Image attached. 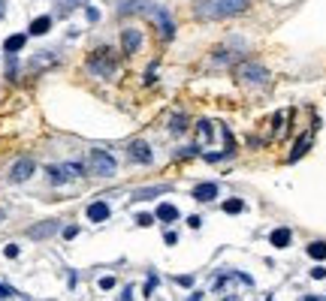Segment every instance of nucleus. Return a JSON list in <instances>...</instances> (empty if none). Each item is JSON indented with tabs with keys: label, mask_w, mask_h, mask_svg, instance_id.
Instances as JSON below:
<instances>
[{
	"label": "nucleus",
	"mask_w": 326,
	"mask_h": 301,
	"mask_svg": "<svg viewBox=\"0 0 326 301\" xmlns=\"http://www.w3.org/2000/svg\"><path fill=\"white\" fill-rule=\"evenodd\" d=\"M217 196V184H199V187H194V199L196 202H211Z\"/></svg>",
	"instance_id": "6e6552de"
},
{
	"label": "nucleus",
	"mask_w": 326,
	"mask_h": 301,
	"mask_svg": "<svg viewBox=\"0 0 326 301\" xmlns=\"http://www.w3.org/2000/svg\"><path fill=\"white\" fill-rule=\"evenodd\" d=\"M136 223H139V226H151V223H154V217H151V214H139V217H136Z\"/></svg>",
	"instance_id": "a211bd4d"
},
{
	"label": "nucleus",
	"mask_w": 326,
	"mask_h": 301,
	"mask_svg": "<svg viewBox=\"0 0 326 301\" xmlns=\"http://www.w3.org/2000/svg\"><path fill=\"white\" fill-rule=\"evenodd\" d=\"M88 69L97 72V75H112V72H115V57H112V51H106V49L94 51L91 60H88Z\"/></svg>",
	"instance_id": "7ed1b4c3"
},
{
	"label": "nucleus",
	"mask_w": 326,
	"mask_h": 301,
	"mask_svg": "<svg viewBox=\"0 0 326 301\" xmlns=\"http://www.w3.org/2000/svg\"><path fill=\"white\" fill-rule=\"evenodd\" d=\"M302 301H317V298H302Z\"/></svg>",
	"instance_id": "a878e982"
},
{
	"label": "nucleus",
	"mask_w": 326,
	"mask_h": 301,
	"mask_svg": "<svg viewBox=\"0 0 326 301\" xmlns=\"http://www.w3.org/2000/svg\"><path fill=\"white\" fill-rule=\"evenodd\" d=\"M49 27H52V18H49V15H43V18H33V21H30V33H33V36H43V33H49Z\"/></svg>",
	"instance_id": "9d476101"
},
{
	"label": "nucleus",
	"mask_w": 326,
	"mask_h": 301,
	"mask_svg": "<svg viewBox=\"0 0 326 301\" xmlns=\"http://www.w3.org/2000/svg\"><path fill=\"white\" fill-rule=\"evenodd\" d=\"M157 220L160 223H175L178 220V208L175 205H160L157 208Z\"/></svg>",
	"instance_id": "f8f14e48"
},
{
	"label": "nucleus",
	"mask_w": 326,
	"mask_h": 301,
	"mask_svg": "<svg viewBox=\"0 0 326 301\" xmlns=\"http://www.w3.org/2000/svg\"><path fill=\"white\" fill-rule=\"evenodd\" d=\"M239 79H245V82H257V85H263V82H266V72H263L260 66H254V63H245V66H239Z\"/></svg>",
	"instance_id": "39448f33"
},
{
	"label": "nucleus",
	"mask_w": 326,
	"mask_h": 301,
	"mask_svg": "<svg viewBox=\"0 0 326 301\" xmlns=\"http://www.w3.org/2000/svg\"><path fill=\"white\" fill-rule=\"evenodd\" d=\"M100 286H103V289H112V286H115V280H112V277H103V280H100Z\"/></svg>",
	"instance_id": "5701e85b"
},
{
	"label": "nucleus",
	"mask_w": 326,
	"mask_h": 301,
	"mask_svg": "<svg viewBox=\"0 0 326 301\" xmlns=\"http://www.w3.org/2000/svg\"><path fill=\"white\" fill-rule=\"evenodd\" d=\"M55 229H58L55 223H46V226H33V229H30V238H46V235H52Z\"/></svg>",
	"instance_id": "4468645a"
},
{
	"label": "nucleus",
	"mask_w": 326,
	"mask_h": 301,
	"mask_svg": "<svg viewBox=\"0 0 326 301\" xmlns=\"http://www.w3.org/2000/svg\"><path fill=\"white\" fill-rule=\"evenodd\" d=\"M130 157L136 160V163H151L154 157H151V148L145 145V142H133L130 145Z\"/></svg>",
	"instance_id": "423d86ee"
},
{
	"label": "nucleus",
	"mask_w": 326,
	"mask_h": 301,
	"mask_svg": "<svg viewBox=\"0 0 326 301\" xmlns=\"http://www.w3.org/2000/svg\"><path fill=\"white\" fill-rule=\"evenodd\" d=\"M33 169H36V163H33L30 157H24V160H18V163L9 169V178H12V181H27V178L33 175Z\"/></svg>",
	"instance_id": "20e7f679"
},
{
	"label": "nucleus",
	"mask_w": 326,
	"mask_h": 301,
	"mask_svg": "<svg viewBox=\"0 0 326 301\" xmlns=\"http://www.w3.org/2000/svg\"><path fill=\"white\" fill-rule=\"evenodd\" d=\"M0 18H3V0H0Z\"/></svg>",
	"instance_id": "393cba45"
},
{
	"label": "nucleus",
	"mask_w": 326,
	"mask_h": 301,
	"mask_svg": "<svg viewBox=\"0 0 326 301\" xmlns=\"http://www.w3.org/2000/svg\"><path fill=\"white\" fill-rule=\"evenodd\" d=\"M3 253H6L9 259H15V256H18V247H15V244H6V247H3Z\"/></svg>",
	"instance_id": "aec40b11"
},
{
	"label": "nucleus",
	"mask_w": 326,
	"mask_h": 301,
	"mask_svg": "<svg viewBox=\"0 0 326 301\" xmlns=\"http://www.w3.org/2000/svg\"><path fill=\"white\" fill-rule=\"evenodd\" d=\"M308 256H311V259H326V244H323V241L308 244Z\"/></svg>",
	"instance_id": "2eb2a0df"
},
{
	"label": "nucleus",
	"mask_w": 326,
	"mask_h": 301,
	"mask_svg": "<svg viewBox=\"0 0 326 301\" xmlns=\"http://www.w3.org/2000/svg\"><path fill=\"white\" fill-rule=\"evenodd\" d=\"M79 235V229H76V226H69V229H64V238H76Z\"/></svg>",
	"instance_id": "412c9836"
},
{
	"label": "nucleus",
	"mask_w": 326,
	"mask_h": 301,
	"mask_svg": "<svg viewBox=\"0 0 326 301\" xmlns=\"http://www.w3.org/2000/svg\"><path fill=\"white\" fill-rule=\"evenodd\" d=\"M290 238H293V235H290V229H275V232L269 235L272 247H287V244H290Z\"/></svg>",
	"instance_id": "ddd939ff"
},
{
	"label": "nucleus",
	"mask_w": 326,
	"mask_h": 301,
	"mask_svg": "<svg viewBox=\"0 0 326 301\" xmlns=\"http://www.w3.org/2000/svg\"><path fill=\"white\" fill-rule=\"evenodd\" d=\"M9 295H15L9 286H3V283H0V298H9Z\"/></svg>",
	"instance_id": "4be33fe9"
},
{
	"label": "nucleus",
	"mask_w": 326,
	"mask_h": 301,
	"mask_svg": "<svg viewBox=\"0 0 326 301\" xmlns=\"http://www.w3.org/2000/svg\"><path fill=\"white\" fill-rule=\"evenodd\" d=\"M242 208H245V205H242L239 199H230V202H224V211H227V214H239Z\"/></svg>",
	"instance_id": "f3484780"
},
{
	"label": "nucleus",
	"mask_w": 326,
	"mask_h": 301,
	"mask_svg": "<svg viewBox=\"0 0 326 301\" xmlns=\"http://www.w3.org/2000/svg\"><path fill=\"white\" fill-rule=\"evenodd\" d=\"M109 214H112V211H109V205L103 199L94 202V205H88V220L91 223H103V220H109Z\"/></svg>",
	"instance_id": "0eeeda50"
},
{
	"label": "nucleus",
	"mask_w": 326,
	"mask_h": 301,
	"mask_svg": "<svg viewBox=\"0 0 326 301\" xmlns=\"http://www.w3.org/2000/svg\"><path fill=\"white\" fill-rule=\"evenodd\" d=\"M311 277H314V280H323V277H326V268H323V265L311 268Z\"/></svg>",
	"instance_id": "6ab92c4d"
},
{
	"label": "nucleus",
	"mask_w": 326,
	"mask_h": 301,
	"mask_svg": "<svg viewBox=\"0 0 326 301\" xmlns=\"http://www.w3.org/2000/svg\"><path fill=\"white\" fill-rule=\"evenodd\" d=\"M139 46H142V36H139V30H124V51H127V54H133Z\"/></svg>",
	"instance_id": "1a4fd4ad"
},
{
	"label": "nucleus",
	"mask_w": 326,
	"mask_h": 301,
	"mask_svg": "<svg viewBox=\"0 0 326 301\" xmlns=\"http://www.w3.org/2000/svg\"><path fill=\"white\" fill-rule=\"evenodd\" d=\"M88 172L91 175H100V178H109L115 175V160L109 150H91L88 154Z\"/></svg>",
	"instance_id": "f257e3e1"
},
{
	"label": "nucleus",
	"mask_w": 326,
	"mask_h": 301,
	"mask_svg": "<svg viewBox=\"0 0 326 301\" xmlns=\"http://www.w3.org/2000/svg\"><path fill=\"white\" fill-rule=\"evenodd\" d=\"M199 223H202L199 217H191V220H188V226H191V229H199Z\"/></svg>",
	"instance_id": "b1692460"
},
{
	"label": "nucleus",
	"mask_w": 326,
	"mask_h": 301,
	"mask_svg": "<svg viewBox=\"0 0 326 301\" xmlns=\"http://www.w3.org/2000/svg\"><path fill=\"white\" fill-rule=\"evenodd\" d=\"M308 145H311V139H299L296 142V148H293V154H290V160H299L305 150H308Z\"/></svg>",
	"instance_id": "dca6fc26"
},
{
	"label": "nucleus",
	"mask_w": 326,
	"mask_h": 301,
	"mask_svg": "<svg viewBox=\"0 0 326 301\" xmlns=\"http://www.w3.org/2000/svg\"><path fill=\"white\" fill-rule=\"evenodd\" d=\"M24 40H27V36H24V33H15V36H9V40L3 43V49H6V54H15V51H21V49H24Z\"/></svg>",
	"instance_id": "9b49d317"
},
{
	"label": "nucleus",
	"mask_w": 326,
	"mask_h": 301,
	"mask_svg": "<svg viewBox=\"0 0 326 301\" xmlns=\"http://www.w3.org/2000/svg\"><path fill=\"white\" fill-rule=\"evenodd\" d=\"M202 6H205V9H199L202 15H208V18H224V15H230V12L245 9L248 0H211V3H202Z\"/></svg>",
	"instance_id": "f03ea898"
}]
</instances>
